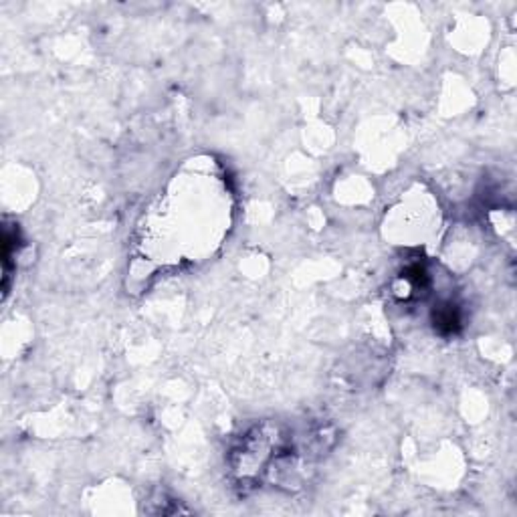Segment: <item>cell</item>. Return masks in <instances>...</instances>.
<instances>
[{"mask_svg": "<svg viewBox=\"0 0 517 517\" xmlns=\"http://www.w3.org/2000/svg\"><path fill=\"white\" fill-rule=\"evenodd\" d=\"M435 326L440 333H455L461 326L459 311L453 305H440L435 311Z\"/></svg>", "mask_w": 517, "mask_h": 517, "instance_id": "obj_1", "label": "cell"}]
</instances>
